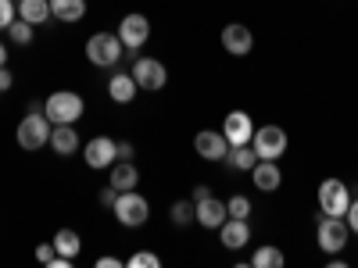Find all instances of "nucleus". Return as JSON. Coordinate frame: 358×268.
Masks as SVG:
<instances>
[{
	"label": "nucleus",
	"instance_id": "nucleus-1",
	"mask_svg": "<svg viewBox=\"0 0 358 268\" xmlns=\"http://www.w3.org/2000/svg\"><path fill=\"white\" fill-rule=\"evenodd\" d=\"M83 111H86V104L72 89H57V94H50L43 100V114L50 118V126H76L83 118Z\"/></svg>",
	"mask_w": 358,
	"mask_h": 268
},
{
	"label": "nucleus",
	"instance_id": "nucleus-2",
	"mask_svg": "<svg viewBox=\"0 0 358 268\" xmlns=\"http://www.w3.org/2000/svg\"><path fill=\"white\" fill-rule=\"evenodd\" d=\"M122 40H118V33H94L86 40V61L94 68H115L118 61H122Z\"/></svg>",
	"mask_w": 358,
	"mask_h": 268
},
{
	"label": "nucleus",
	"instance_id": "nucleus-3",
	"mask_svg": "<svg viewBox=\"0 0 358 268\" xmlns=\"http://www.w3.org/2000/svg\"><path fill=\"white\" fill-rule=\"evenodd\" d=\"M111 211H115L118 225H126V229H140L147 218H151V204H147V197H143V193L126 190V193H118V197H115Z\"/></svg>",
	"mask_w": 358,
	"mask_h": 268
},
{
	"label": "nucleus",
	"instance_id": "nucleus-4",
	"mask_svg": "<svg viewBox=\"0 0 358 268\" xmlns=\"http://www.w3.org/2000/svg\"><path fill=\"white\" fill-rule=\"evenodd\" d=\"M50 118L43 114V111H25V118L18 122V147L22 151H40V147H47L50 143Z\"/></svg>",
	"mask_w": 358,
	"mask_h": 268
},
{
	"label": "nucleus",
	"instance_id": "nucleus-5",
	"mask_svg": "<svg viewBox=\"0 0 358 268\" xmlns=\"http://www.w3.org/2000/svg\"><path fill=\"white\" fill-rule=\"evenodd\" d=\"M315 240H319V251L322 254H341L351 244V229H348L344 218H334V215H322L319 211V232H315Z\"/></svg>",
	"mask_w": 358,
	"mask_h": 268
},
{
	"label": "nucleus",
	"instance_id": "nucleus-6",
	"mask_svg": "<svg viewBox=\"0 0 358 268\" xmlns=\"http://www.w3.org/2000/svg\"><path fill=\"white\" fill-rule=\"evenodd\" d=\"M251 147H255L258 161H280L287 154V133L280 126H258L251 136Z\"/></svg>",
	"mask_w": 358,
	"mask_h": 268
},
{
	"label": "nucleus",
	"instance_id": "nucleus-7",
	"mask_svg": "<svg viewBox=\"0 0 358 268\" xmlns=\"http://www.w3.org/2000/svg\"><path fill=\"white\" fill-rule=\"evenodd\" d=\"M348 207H351L348 183H341V179H322V183H319V211L334 215V218H344Z\"/></svg>",
	"mask_w": 358,
	"mask_h": 268
},
{
	"label": "nucleus",
	"instance_id": "nucleus-8",
	"mask_svg": "<svg viewBox=\"0 0 358 268\" xmlns=\"http://www.w3.org/2000/svg\"><path fill=\"white\" fill-rule=\"evenodd\" d=\"M118 40H122L126 50H140L147 40H151V22H147V15H140V11L126 15L122 22H118Z\"/></svg>",
	"mask_w": 358,
	"mask_h": 268
},
{
	"label": "nucleus",
	"instance_id": "nucleus-9",
	"mask_svg": "<svg viewBox=\"0 0 358 268\" xmlns=\"http://www.w3.org/2000/svg\"><path fill=\"white\" fill-rule=\"evenodd\" d=\"M133 79H136L140 89L155 94V89H162L169 82V72H165V65L158 61V57H136L133 61Z\"/></svg>",
	"mask_w": 358,
	"mask_h": 268
},
{
	"label": "nucleus",
	"instance_id": "nucleus-10",
	"mask_svg": "<svg viewBox=\"0 0 358 268\" xmlns=\"http://www.w3.org/2000/svg\"><path fill=\"white\" fill-rule=\"evenodd\" d=\"M83 161L90 165V168H111L115 161H118V140H111V136H94L86 147H83Z\"/></svg>",
	"mask_w": 358,
	"mask_h": 268
},
{
	"label": "nucleus",
	"instance_id": "nucleus-11",
	"mask_svg": "<svg viewBox=\"0 0 358 268\" xmlns=\"http://www.w3.org/2000/svg\"><path fill=\"white\" fill-rule=\"evenodd\" d=\"M222 136H226L229 147H244V143H251V136H255L251 114H248V111H229V114L222 118Z\"/></svg>",
	"mask_w": 358,
	"mask_h": 268
},
{
	"label": "nucleus",
	"instance_id": "nucleus-12",
	"mask_svg": "<svg viewBox=\"0 0 358 268\" xmlns=\"http://www.w3.org/2000/svg\"><path fill=\"white\" fill-rule=\"evenodd\" d=\"M222 50L226 54H233V57H248L251 54V47H255V36H251V29L248 25H241V22H229L226 29H222Z\"/></svg>",
	"mask_w": 358,
	"mask_h": 268
},
{
	"label": "nucleus",
	"instance_id": "nucleus-13",
	"mask_svg": "<svg viewBox=\"0 0 358 268\" xmlns=\"http://www.w3.org/2000/svg\"><path fill=\"white\" fill-rule=\"evenodd\" d=\"M194 151H197L204 161H226V154H229V143H226L222 129H219V133L204 129V133H197V136H194Z\"/></svg>",
	"mask_w": 358,
	"mask_h": 268
},
{
	"label": "nucleus",
	"instance_id": "nucleus-14",
	"mask_svg": "<svg viewBox=\"0 0 358 268\" xmlns=\"http://www.w3.org/2000/svg\"><path fill=\"white\" fill-rule=\"evenodd\" d=\"M219 240H222L226 251L248 247V244H251V225H248V218H226V222L219 225Z\"/></svg>",
	"mask_w": 358,
	"mask_h": 268
},
{
	"label": "nucleus",
	"instance_id": "nucleus-15",
	"mask_svg": "<svg viewBox=\"0 0 358 268\" xmlns=\"http://www.w3.org/2000/svg\"><path fill=\"white\" fill-rule=\"evenodd\" d=\"M136 94H140V86H136L133 72H118V75L108 79V97H111L115 104H133Z\"/></svg>",
	"mask_w": 358,
	"mask_h": 268
},
{
	"label": "nucleus",
	"instance_id": "nucleus-16",
	"mask_svg": "<svg viewBox=\"0 0 358 268\" xmlns=\"http://www.w3.org/2000/svg\"><path fill=\"white\" fill-rule=\"evenodd\" d=\"M251 183H255L262 193H276L280 183H283V172H280L276 161H258V165L251 168Z\"/></svg>",
	"mask_w": 358,
	"mask_h": 268
},
{
	"label": "nucleus",
	"instance_id": "nucleus-17",
	"mask_svg": "<svg viewBox=\"0 0 358 268\" xmlns=\"http://www.w3.org/2000/svg\"><path fill=\"white\" fill-rule=\"evenodd\" d=\"M226 218H229L226 200H215V197L197 200V225H204V229H219Z\"/></svg>",
	"mask_w": 358,
	"mask_h": 268
},
{
	"label": "nucleus",
	"instance_id": "nucleus-18",
	"mask_svg": "<svg viewBox=\"0 0 358 268\" xmlns=\"http://www.w3.org/2000/svg\"><path fill=\"white\" fill-rule=\"evenodd\" d=\"M50 151L62 154V158L76 154V151H79V133H76V126H54V129H50Z\"/></svg>",
	"mask_w": 358,
	"mask_h": 268
},
{
	"label": "nucleus",
	"instance_id": "nucleus-19",
	"mask_svg": "<svg viewBox=\"0 0 358 268\" xmlns=\"http://www.w3.org/2000/svg\"><path fill=\"white\" fill-rule=\"evenodd\" d=\"M108 183H111L118 193L136 190V183H140V172H136V165H133V161H115V165H111V175H108Z\"/></svg>",
	"mask_w": 358,
	"mask_h": 268
},
{
	"label": "nucleus",
	"instance_id": "nucleus-20",
	"mask_svg": "<svg viewBox=\"0 0 358 268\" xmlns=\"http://www.w3.org/2000/svg\"><path fill=\"white\" fill-rule=\"evenodd\" d=\"M86 15V0H50V18L57 22H83Z\"/></svg>",
	"mask_w": 358,
	"mask_h": 268
},
{
	"label": "nucleus",
	"instance_id": "nucleus-21",
	"mask_svg": "<svg viewBox=\"0 0 358 268\" xmlns=\"http://www.w3.org/2000/svg\"><path fill=\"white\" fill-rule=\"evenodd\" d=\"M50 244H54V251H57V254L69 258V261H72V258H79V251H83V240H79V232H76V229H57Z\"/></svg>",
	"mask_w": 358,
	"mask_h": 268
},
{
	"label": "nucleus",
	"instance_id": "nucleus-22",
	"mask_svg": "<svg viewBox=\"0 0 358 268\" xmlns=\"http://www.w3.org/2000/svg\"><path fill=\"white\" fill-rule=\"evenodd\" d=\"M18 18L29 25H43L50 18V0H18Z\"/></svg>",
	"mask_w": 358,
	"mask_h": 268
},
{
	"label": "nucleus",
	"instance_id": "nucleus-23",
	"mask_svg": "<svg viewBox=\"0 0 358 268\" xmlns=\"http://www.w3.org/2000/svg\"><path fill=\"white\" fill-rule=\"evenodd\" d=\"M226 165L233 172H251L258 165V154H255V147L244 143V147H229V154H226Z\"/></svg>",
	"mask_w": 358,
	"mask_h": 268
},
{
	"label": "nucleus",
	"instance_id": "nucleus-24",
	"mask_svg": "<svg viewBox=\"0 0 358 268\" xmlns=\"http://www.w3.org/2000/svg\"><path fill=\"white\" fill-rule=\"evenodd\" d=\"M251 268H283V251L280 247H258L251 254Z\"/></svg>",
	"mask_w": 358,
	"mask_h": 268
},
{
	"label": "nucleus",
	"instance_id": "nucleus-25",
	"mask_svg": "<svg viewBox=\"0 0 358 268\" xmlns=\"http://www.w3.org/2000/svg\"><path fill=\"white\" fill-rule=\"evenodd\" d=\"M169 218H172V225H190V222H197V204L194 200H176L172 204V211H169Z\"/></svg>",
	"mask_w": 358,
	"mask_h": 268
},
{
	"label": "nucleus",
	"instance_id": "nucleus-26",
	"mask_svg": "<svg viewBox=\"0 0 358 268\" xmlns=\"http://www.w3.org/2000/svg\"><path fill=\"white\" fill-rule=\"evenodd\" d=\"M33 29H36V25H29L25 18H15V22L8 25V36H11L15 47H29V43H33Z\"/></svg>",
	"mask_w": 358,
	"mask_h": 268
},
{
	"label": "nucleus",
	"instance_id": "nucleus-27",
	"mask_svg": "<svg viewBox=\"0 0 358 268\" xmlns=\"http://www.w3.org/2000/svg\"><path fill=\"white\" fill-rule=\"evenodd\" d=\"M226 211H229V218H251V200L244 193H236L226 200Z\"/></svg>",
	"mask_w": 358,
	"mask_h": 268
},
{
	"label": "nucleus",
	"instance_id": "nucleus-28",
	"mask_svg": "<svg viewBox=\"0 0 358 268\" xmlns=\"http://www.w3.org/2000/svg\"><path fill=\"white\" fill-rule=\"evenodd\" d=\"M158 265H162V258L151 254V251H136V254L129 258V268H158Z\"/></svg>",
	"mask_w": 358,
	"mask_h": 268
},
{
	"label": "nucleus",
	"instance_id": "nucleus-29",
	"mask_svg": "<svg viewBox=\"0 0 358 268\" xmlns=\"http://www.w3.org/2000/svg\"><path fill=\"white\" fill-rule=\"evenodd\" d=\"M18 18V4L15 0H0V29H8Z\"/></svg>",
	"mask_w": 358,
	"mask_h": 268
},
{
	"label": "nucleus",
	"instance_id": "nucleus-30",
	"mask_svg": "<svg viewBox=\"0 0 358 268\" xmlns=\"http://www.w3.org/2000/svg\"><path fill=\"white\" fill-rule=\"evenodd\" d=\"M344 222H348V229L358 236V197L351 200V207H348V211H344Z\"/></svg>",
	"mask_w": 358,
	"mask_h": 268
},
{
	"label": "nucleus",
	"instance_id": "nucleus-31",
	"mask_svg": "<svg viewBox=\"0 0 358 268\" xmlns=\"http://www.w3.org/2000/svg\"><path fill=\"white\" fill-rule=\"evenodd\" d=\"M57 258V251H54V244H40L36 247V261H43V265H50Z\"/></svg>",
	"mask_w": 358,
	"mask_h": 268
},
{
	"label": "nucleus",
	"instance_id": "nucleus-32",
	"mask_svg": "<svg viewBox=\"0 0 358 268\" xmlns=\"http://www.w3.org/2000/svg\"><path fill=\"white\" fill-rule=\"evenodd\" d=\"M115 197H118V190H115V186L108 183V186L101 190V204H104V207H111V204H115Z\"/></svg>",
	"mask_w": 358,
	"mask_h": 268
},
{
	"label": "nucleus",
	"instance_id": "nucleus-33",
	"mask_svg": "<svg viewBox=\"0 0 358 268\" xmlns=\"http://www.w3.org/2000/svg\"><path fill=\"white\" fill-rule=\"evenodd\" d=\"M118 161H133V143L129 140L118 143Z\"/></svg>",
	"mask_w": 358,
	"mask_h": 268
},
{
	"label": "nucleus",
	"instance_id": "nucleus-34",
	"mask_svg": "<svg viewBox=\"0 0 358 268\" xmlns=\"http://www.w3.org/2000/svg\"><path fill=\"white\" fill-rule=\"evenodd\" d=\"M11 86H15V75H11L8 68H0V94H8Z\"/></svg>",
	"mask_w": 358,
	"mask_h": 268
},
{
	"label": "nucleus",
	"instance_id": "nucleus-35",
	"mask_svg": "<svg viewBox=\"0 0 358 268\" xmlns=\"http://www.w3.org/2000/svg\"><path fill=\"white\" fill-rule=\"evenodd\" d=\"M97 268H122V261L111 258V254H104V258H97Z\"/></svg>",
	"mask_w": 358,
	"mask_h": 268
},
{
	"label": "nucleus",
	"instance_id": "nucleus-36",
	"mask_svg": "<svg viewBox=\"0 0 358 268\" xmlns=\"http://www.w3.org/2000/svg\"><path fill=\"white\" fill-rule=\"evenodd\" d=\"M204 197H212V190H208V186H194V204L204 200Z\"/></svg>",
	"mask_w": 358,
	"mask_h": 268
},
{
	"label": "nucleus",
	"instance_id": "nucleus-37",
	"mask_svg": "<svg viewBox=\"0 0 358 268\" xmlns=\"http://www.w3.org/2000/svg\"><path fill=\"white\" fill-rule=\"evenodd\" d=\"M4 65H8V47L0 43V68H4Z\"/></svg>",
	"mask_w": 358,
	"mask_h": 268
}]
</instances>
